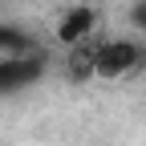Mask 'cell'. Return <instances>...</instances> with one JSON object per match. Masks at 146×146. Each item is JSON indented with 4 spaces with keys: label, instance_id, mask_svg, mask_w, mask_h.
Listing matches in <instances>:
<instances>
[{
    "label": "cell",
    "instance_id": "1",
    "mask_svg": "<svg viewBox=\"0 0 146 146\" xmlns=\"http://www.w3.org/2000/svg\"><path fill=\"white\" fill-rule=\"evenodd\" d=\"M146 69V36H102L98 41V77L118 81Z\"/></svg>",
    "mask_w": 146,
    "mask_h": 146
},
{
    "label": "cell",
    "instance_id": "2",
    "mask_svg": "<svg viewBox=\"0 0 146 146\" xmlns=\"http://www.w3.org/2000/svg\"><path fill=\"white\" fill-rule=\"evenodd\" d=\"M49 57L45 53H16V57H0V98L21 94V89H33L45 77Z\"/></svg>",
    "mask_w": 146,
    "mask_h": 146
},
{
    "label": "cell",
    "instance_id": "3",
    "mask_svg": "<svg viewBox=\"0 0 146 146\" xmlns=\"http://www.w3.org/2000/svg\"><path fill=\"white\" fill-rule=\"evenodd\" d=\"M94 29H98V8H94V4H77V8H69L61 21H57V41H61L65 49H73V45L89 41Z\"/></svg>",
    "mask_w": 146,
    "mask_h": 146
},
{
    "label": "cell",
    "instance_id": "4",
    "mask_svg": "<svg viewBox=\"0 0 146 146\" xmlns=\"http://www.w3.org/2000/svg\"><path fill=\"white\" fill-rule=\"evenodd\" d=\"M98 41L102 36H89V41L65 49V77L69 81H94L98 77Z\"/></svg>",
    "mask_w": 146,
    "mask_h": 146
},
{
    "label": "cell",
    "instance_id": "5",
    "mask_svg": "<svg viewBox=\"0 0 146 146\" xmlns=\"http://www.w3.org/2000/svg\"><path fill=\"white\" fill-rule=\"evenodd\" d=\"M16 53H41L36 49V41L16 29V25H0V57H16Z\"/></svg>",
    "mask_w": 146,
    "mask_h": 146
},
{
    "label": "cell",
    "instance_id": "6",
    "mask_svg": "<svg viewBox=\"0 0 146 146\" xmlns=\"http://www.w3.org/2000/svg\"><path fill=\"white\" fill-rule=\"evenodd\" d=\"M130 25L146 36V0H134V4H130Z\"/></svg>",
    "mask_w": 146,
    "mask_h": 146
}]
</instances>
